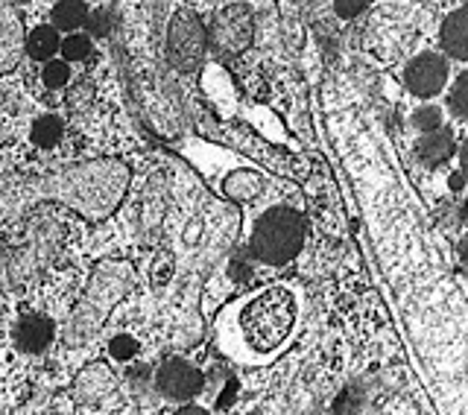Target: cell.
Segmentation results:
<instances>
[{
    "mask_svg": "<svg viewBox=\"0 0 468 415\" xmlns=\"http://www.w3.org/2000/svg\"><path fill=\"white\" fill-rule=\"evenodd\" d=\"M129 187V167L117 158L82 161L56 173L4 176L0 179V217L18 222L44 202L73 208L88 222L106 219Z\"/></svg>",
    "mask_w": 468,
    "mask_h": 415,
    "instance_id": "cell-1",
    "label": "cell"
},
{
    "mask_svg": "<svg viewBox=\"0 0 468 415\" xmlns=\"http://www.w3.org/2000/svg\"><path fill=\"white\" fill-rule=\"evenodd\" d=\"M238 336L249 354L272 357L287 343L296 325V295L287 287H267L252 299H246L238 310Z\"/></svg>",
    "mask_w": 468,
    "mask_h": 415,
    "instance_id": "cell-2",
    "label": "cell"
},
{
    "mask_svg": "<svg viewBox=\"0 0 468 415\" xmlns=\"http://www.w3.org/2000/svg\"><path fill=\"white\" fill-rule=\"evenodd\" d=\"M132 284H135V270L126 261H102L88 281L80 304L73 307L65 328V343L85 346L94 334H100L112 307L132 290Z\"/></svg>",
    "mask_w": 468,
    "mask_h": 415,
    "instance_id": "cell-3",
    "label": "cell"
},
{
    "mask_svg": "<svg viewBox=\"0 0 468 415\" xmlns=\"http://www.w3.org/2000/svg\"><path fill=\"white\" fill-rule=\"evenodd\" d=\"M302 246H304V217L290 211V208H272V211L263 214L255 222L252 240H249L252 255L270 266L290 263L302 251Z\"/></svg>",
    "mask_w": 468,
    "mask_h": 415,
    "instance_id": "cell-4",
    "label": "cell"
},
{
    "mask_svg": "<svg viewBox=\"0 0 468 415\" xmlns=\"http://www.w3.org/2000/svg\"><path fill=\"white\" fill-rule=\"evenodd\" d=\"M58 243H62L58 219L48 217L38 219L36 226H29L27 243L15 255H6V284H27V281H33L53 261Z\"/></svg>",
    "mask_w": 468,
    "mask_h": 415,
    "instance_id": "cell-5",
    "label": "cell"
},
{
    "mask_svg": "<svg viewBox=\"0 0 468 415\" xmlns=\"http://www.w3.org/2000/svg\"><path fill=\"white\" fill-rule=\"evenodd\" d=\"M205 27L199 24L194 9H182L176 12V18L170 21V33H167V59L173 68L179 70H194L202 59L205 50Z\"/></svg>",
    "mask_w": 468,
    "mask_h": 415,
    "instance_id": "cell-6",
    "label": "cell"
},
{
    "mask_svg": "<svg viewBox=\"0 0 468 415\" xmlns=\"http://www.w3.org/2000/svg\"><path fill=\"white\" fill-rule=\"evenodd\" d=\"M205 38H211L214 50L223 56L246 50L249 41H252V12H249L246 4L223 6L211 18V29L205 33Z\"/></svg>",
    "mask_w": 468,
    "mask_h": 415,
    "instance_id": "cell-7",
    "label": "cell"
},
{
    "mask_svg": "<svg viewBox=\"0 0 468 415\" xmlns=\"http://www.w3.org/2000/svg\"><path fill=\"white\" fill-rule=\"evenodd\" d=\"M155 387L170 401H190L202 392V375L185 360H167L155 372Z\"/></svg>",
    "mask_w": 468,
    "mask_h": 415,
    "instance_id": "cell-8",
    "label": "cell"
},
{
    "mask_svg": "<svg viewBox=\"0 0 468 415\" xmlns=\"http://www.w3.org/2000/svg\"><path fill=\"white\" fill-rule=\"evenodd\" d=\"M445 80H448V62L442 56H436V53H424V56L413 59L410 68H407V73H404V82L416 97L439 94V91H442Z\"/></svg>",
    "mask_w": 468,
    "mask_h": 415,
    "instance_id": "cell-9",
    "label": "cell"
},
{
    "mask_svg": "<svg viewBox=\"0 0 468 415\" xmlns=\"http://www.w3.org/2000/svg\"><path fill=\"white\" fill-rule=\"evenodd\" d=\"M24 56V18L12 4H0V73H9Z\"/></svg>",
    "mask_w": 468,
    "mask_h": 415,
    "instance_id": "cell-10",
    "label": "cell"
},
{
    "mask_svg": "<svg viewBox=\"0 0 468 415\" xmlns=\"http://www.w3.org/2000/svg\"><path fill=\"white\" fill-rule=\"evenodd\" d=\"M114 389V375L106 363H91L85 366L77 375V383H73V392H77L80 401L91 404V401H102L109 392Z\"/></svg>",
    "mask_w": 468,
    "mask_h": 415,
    "instance_id": "cell-11",
    "label": "cell"
},
{
    "mask_svg": "<svg viewBox=\"0 0 468 415\" xmlns=\"http://www.w3.org/2000/svg\"><path fill=\"white\" fill-rule=\"evenodd\" d=\"M53 343V322L48 316H24L15 325V346L27 354H41Z\"/></svg>",
    "mask_w": 468,
    "mask_h": 415,
    "instance_id": "cell-12",
    "label": "cell"
},
{
    "mask_svg": "<svg viewBox=\"0 0 468 415\" xmlns=\"http://www.w3.org/2000/svg\"><path fill=\"white\" fill-rule=\"evenodd\" d=\"M442 44L453 59L468 56V9H457L448 15V21L442 27Z\"/></svg>",
    "mask_w": 468,
    "mask_h": 415,
    "instance_id": "cell-13",
    "label": "cell"
},
{
    "mask_svg": "<svg viewBox=\"0 0 468 415\" xmlns=\"http://www.w3.org/2000/svg\"><path fill=\"white\" fill-rule=\"evenodd\" d=\"M416 153H419V158H421L428 167L445 165V161L451 158V153H453V135H451V132H445V129L428 132V135H424V138L419 141Z\"/></svg>",
    "mask_w": 468,
    "mask_h": 415,
    "instance_id": "cell-14",
    "label": "cell"
},
{
    "mask_svg": "<svg viewBox=\"0 0 468 415\" xmlns=\"http://www.w3.org/2000/svg\"><path fill=\"white\" fill-rule=\"evenodd\" d=\"M58 36L53 27H36L33 33L24 38V48L29 53V59H38V62H48V59L58 50Z\"/></svg>",
    "mask_w": 468,
    "mask_h": 415,
    "instance_id": "cell-15",
    "label": "cell"
},
{
    "mask_svg": "<svg viewBox=\"0 0 468 415\" xmlns=\"http://www.w3.org/2000/svg\"><path fill=\"white\" fill-rule=\"evenodd\" d=\"M85 18H88V6L80 4V0H65V4L53 6V24L58 29H73L85 24Z\"/></svg>",
    "mask_w": 468,
    "mask_h": 415,
    "instance_id": "cell-16",
    "label": "cell"
},
{
    "mask_svg": "<svg viewBox=\"0 0 468 415\" xmlns=\"http://www.w3.org/2000/svg\"><path fill=\"white\" fill-rule=\"evenodd\" d=\"M58 138H62V121L53 114L38 117L36 126H33V141L38 146H53V144H58Z\"/></svg>",
    "mask_w": 468,
    "mask_h": 415,
    "instance_id": "cell-17",
    "label": "cell"
},
{
    "mask_svg": "<svg viewBox=\"0 0 468 415\" xmlns=\"http://www.w3.org/2000/svg\"><path fill=\"white\" fill-rule=\"evenodd\" d=\"M261 190V182L255 179L252 173H238V176H231V179L226 182V194L231 199H249V197H255Z\"/></svg>",
    "mask_w": 468,
    "mask_h": 415,
    "instance_id": "cell-18",
    "label": "cell"
},
{
    "mask_svg": "<svg viewBox=\"0 0 468 415\" xmlns=\"http://www.w3.org/2000/svg\"><path fill=\"white\" fill-rule=\"evenodd\" d=\"M58 50H62L65 59H70V62H85V59L91 56V38L88 36H68L62 44H58Z\"/></svg>",
    "mask_w": 468,
    "mask_h": 415,
    "instance_id": "cell-19",
    "label": "cell"
},
{
    "mask_svg": "<svg viewBox=\"0 0 468 415\" xmlns=\"http://www.w3.org/2000/svg\"><path fill=\"white\" fill-rule=\"evenodd\" d=\"M109 354H112V357L114 360H132V357H135V354H138V339H132V336H114L112 339V346H109Z\"/></svg>",
    "mask_w": 468,
    "mask_h": 415,
    "instance_id": "cell-20",
    "label": "cell"
},
{
    "mask_svg": "<svg viewBox=\"0 0 468 415\" xmlns=\"http://www.w3.org/2000/svg\"><path fill=\"white\" fill-rule=\"evenodd\" d=\"M85 24H88V29H91L94 36H109V29H112V12H109V6H100L94 12H88Z\"/></svg>",
    "mask_w": 468,
    "mask_h": 415,
    "instance_id": "cell-21",
    "label": "cell"
},
{
    "mask_svg": "<svg viewBox=\"0 0 468 415\" xmlns=\"http://www.w3.org/2000/svg\"><path fill=\"white\" fill-rule=\"evenodd\" d=\"M439 121H442V114H439V109H433V106H421L413 114V126L421 129L424 135H428V132H436L439 129Z\"/></svg>",
    "mask_w": 468,
    "mask_h": 415,
    "instance_id": "cell-22",
    "label": "cell"
},
{
    "mask_svg": "<svg viewBox=\"0 0 468 415\" xmlns=\"http://www.w3.org/2000/svg\"><path fill=\"white\" fill-rule=\"evenodd\" d=\"M451 109L457 117L468 114V77L465 73L457 80V85H453V91H451Z\"/></svg>",
    "mask_w": 468,
    "mask_h": 415,
    "instance_id": "cell-23",
    "label": "cell"
},
{
    "mask_svg": "<svg viewBox=\"0 0 468 415\" xmlns=\"http://www.w3.org/2000/svg\"><path fill=\"white\" fill-rule=\"evenodd\" d=\"M41 80L48 82L50 88H62V85L70 80V70H68V65H65V62H48V65H44Z\"/></svg>",
    "mask_w": 468,
    "mask_h": 415,
    "instance_id": "cell-24",
    "label": "cell"
},
{
    "mask_svg": "<svg viewBox=\"0 0 468 415\" xmlns=\"http://www.w3.org/2000/svg\"><path fill=\"white\" fill-rule=\"evenodd\" d=\"M357 407H360V401H357V387H348L340 398H336V404H334L336 415H351V412H357Z\"/></svg>",
    "mask_w": 468,
    "mask_h": 415,
    "instance_id": "cell-25",
    "label": "cell"
},
{
    "mask_svg": "<svg viewBox=\"0 0 468 415\" xmlns=\"http://www.w3.org/2000/svg\"><path fill=\"white\" fill-rule=\"evenodd\" d=\"M366 6L369 4H363V0H355V4H348V0H340V4H336L334 9L343 15V18H355V15H360Z\"/></svg>",
    "mask_w": 468,
    "mask_h": 415,
    "instance_id": "cell-26",
    "label": "cell"
},
{
    "mask_svg": "<svg viewBox=\"0 0 468 415\" xmlns=\"http://www.w3.org/2000/svg\"><path fill=\"white\" fill-rule=\"evenodd\" d=\"M6 284V255L0 251V287Z\"/></svg>",
    "mask_w": 468,
    "mask_h": 415,
    "instance_id": "cell-27",
    "label": "cell"
},
{
    "mask_svg": "<svg viewBox=\"0 0 468 415\" xmlns=\"http://www.w3.org/2000/svg\"><path fill=\"white\" fill-rule=\"evenodd\" d=\"M176 415H208V412H205L202 407H185V410H179Z\"/></svg>",
    "mask_w": 468,
    "mask_h": 415,
    "instance_id": "cell-28",
    "label": "cell"
},
{
    "mask_svg": "<svg viewBox=\"0 0 468 415\" xmlns=\"http://www.w3.org/2000/svg\"><path fill=\"white\" fill-rule=\"evenodd\" d=\"M451 187H453V190H460V187H463V173H453V176H451Z\"/></svg>",
    "mask_w": 468,
    "mask_h": 415,
    "instance_id": "cell-29",
    "label": "cell"
}]
</instances>
